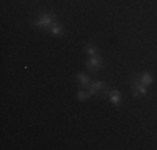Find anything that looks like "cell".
<instances>
[{
  "label": "cell",
  "instance_id": "6da1fadb",
  "mask_svg": "<svg viewBox=\"0 0 157 150\" xmlns=\"http://www.w3.org/2000/svg\"><path fill=\"white\" fill-rule=\"evenodd\" d=\"M55 20V15L54 13H44L39 20H35V25L37 27H52Z\"/></svg>",
  "mask_w": 157,
  "mask_h": 150
},
{
  "label": "cell",
  "instance_id": "7a4b0ae2",
  "mask_svg": "<svg viewBox=\"0 0 157 150\" xmlns=\"http://www.w3.org/2000/svg\"><path fill=\"white\" fill-rule=\"evenodd\" d=\"M100 65H102V58L97 57V55L90 57V58H89V62H87V69L92 70V72H97V70L100 69Z\"/></svg>",
  "mask_w": 157,
  "mask_h": 150
},
{
  "label": "cell",
  "instance_id": "3957f363",
  "mask_svg": "<svg viewBox=\"0 0 157 150\" xmlns=\"http://www.w3.org/2000/svg\"><path fill=\"white\" fill-rule=\"evenodd\" d=\"M132 87H134V95L136 97H142V95L147 93V88H145V85L142 84V82H134Z\"/></svg>",
  "mask_w": 157,
  "mask_h": 150
},
{
  "label": "cell",
  "instance_id": "277c9868",
  "mask_svg": "<svg viewBox=\"0 0 157 150\" xmlns=\"http://www.w3.org/2000/svg\"><path fill=\"white\" fill-rule=\"evenodd\" d=\"M107 95H109L110 102L114 103V105H119V103H121V92H117V90H112V92L107 93Z\"/></svg>",
  "mask_w": 157,
  "mask_h": 150
},
{
  "label": "cell",
  "instance_id": "5b68a950",
  "mask_svg": "<svg viewBox=\"0 0 157 150\" xmlns=\"http://www.w3.org/2000/svg\"><path fill=\"white\" fill-rule=\"evenodd\" d=\"M102 88H105V85H104L102 82H94L92 85H89V93L94 95L95 92H99V90H102Z\"/></svg>",
  "mask_w": 157,
  "mask_h": 150
},
{
  "label": "cell",
  "instance_id": "8992f818",
  "mask_svg": "<svg viewBox=\"0 0 157 150\" xmlns=\"http://www.w3.org/2000/svg\"><path fill=\"white\" fill-rule=\"evenodd\" d=\"M139 78H140V82H142L144 85H151L152 82H154V80H152V77H151L149 73H142V75H139Z\"/></svg>",
  "mask_w": 157,
  "mask_h": 150
},
{
  "label": "cell",
  "instance_id": "52a82bcc",
  "mask_svg": "<svg viewBox=\"0 0 157 150\" xmlns=\"http://www.w3.org/2000/svg\"><path fill=\"white\" fill-rule=\"evenodd\" d=\"M77 78L80 80V84H82V85H85V87H89V85H90V82H89V77H87V75H84V73H77Z\"/></svg>",
  "mask_w": 157,
  "mask_h": 150
},
{
  "label": "cell",
  "instance_id": "ba28073f",
  "mask_svg": "<svg viewBox=\"0 0 157 150\" xmlns=\"http://www.w3.org/2000/svg\"><path fill=\"white\" fill-rule=\"evenodd\" d=\"M52 33H54V35H62V33H63V28H62L59 24H52Z\"/></svg>",
  "mask_w": 157,
  "mask_h": 150
},
{
  "label": "cell",
  "instance_id": "9c48e42d",
  "mask_svg": "<svg viewBox=\"0 0 157 150\" xmlns=\"http://www.w3.org/2000/svg\"><path fill=\"white\" fill-rule=\"evenodd\" d=\"M92 93H89V92H77V99H80V100H85V99H89V97H90Z\"/></svg>",
  "mask_w": 157,
  "mask_h": 150
},
{
  "label": "cell",
  "instance_id": "30bf717a",
  "mask_svg": "<svg viewBox=\"0 0 157 150\" xmlns=\"http://www.w3.org/2000/svg\"><path fill=\"white\" fill-rule=\"evenodd\" d=\"M85 52H87L90 57H94V55H95V48L92 47V45H87V47H85Z\"/></svg>",
  "mask_w": 157,
  "mask_h": 150
}]
</instances>
